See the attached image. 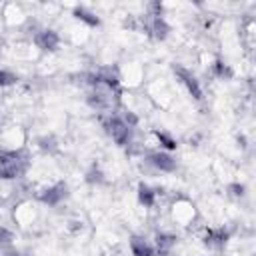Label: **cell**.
I'll return each instance as SVG.
<instances>
[{"mask_svg": "<svg viewBox=\"0 0 256 256\" xmlns=\"http://www.w3.org/2000/svg\"><path fill=\"white\" fill-rule=\"evenodd\" d=\"M26 144H28V132L22 124L16 122L0 124V152H8V154L24 152Z\"/></svg>", "mask_w": 256, "mask_h": 256, "instance_id": "obj_4", "label": "cell"}, {"mask_svg": "<svg viewBox=\"0 0 256 256\" xmlns=\"http://www.w3.org/2000/svg\"><path fill=\"white\" fill-rule=\"evenodd\" d=\"M118 72V82L122 90H140L146 80V68L142 62L136 60H126L122 64H116Z\"/></svg>", "mask_w": 256, "mask_h": 256, "instance_id": "obj_5", "label": "cell"}, {"mask_svg": "<svg viewBox=\"0 0 256 256\" xmlns=\"http://www.w3.org/2000/svg\"><path fill=\"white\" fill-rule=\"evenodd\" d=\"M42 204L34 198H20L12 206V222L20 230H34L42 218Z\"/></svg>", "mask_w": 256, "mask_h": 256, "instance_id": "obj_3", "label": "cell"}, {"mask_svg": "<svg viewBox=\"0 0 256 256\" xmlns=\"http://www.w3.org/2000/svg\"><path fill=\"white\" fill-rule=\"evenodd\" d=\"M166 218L174 228L190 230L200 220V210L188 196L176 194L170 198V202L166 206Z\"/></svg>", "mask_w": 256, "mask_h": 256, "instance_id": "obj_1", "label": "cell"}, {"mask_svg": "<svg viewBox=\"0 0 256 256\" xmlns=\"http://www.w3.org/2000/svg\"><path fill=\"white\" fill-rule=\"evenodd\" d=\"M0 18L4 22V28H16L22 32L32 16L26 12V8L22 4L8 2V4H0Z\"/></svg>", "mask_w": 256, "mask_h": 256, "instance_id": "obj_6", "label": "cell"}, {"mask_svg": "<svg viewBox=\"0 0 256 256\" xmlns=\"http://www.w3.org/2000/svg\"><path fill=\"white\" fill-rule=\"evenodd\" d=\"M144 96L148 98V102L152 104L154 110H162V112L172 110V106L176 102V92L164 78H154V80L146 82Z\"/></svg>", "mask_w": 256, "mask_h": 256, "instance_id": "obj_2", "label": "cell"}]
</instances>
